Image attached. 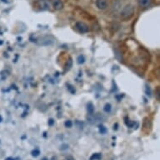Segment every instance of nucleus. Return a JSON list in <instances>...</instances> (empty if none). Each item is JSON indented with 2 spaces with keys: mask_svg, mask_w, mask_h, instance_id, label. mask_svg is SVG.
Instances as JSON below:
<instances>
[{
  "mask_svg": "<svg viewBox=\"0 0 160 160\" xmlns=\"http://www.w3.org/2000/svg\"><path fill=\"white\" fill-rule=\"evenodd\" d=\"M134 14V8L133 5L128 4L126 5L123 8V9L122 10L121 13V18H123V20H128L130 19L133 16Z\"/></svg>",
  "mask_w": 160,
  "mask_h": 160,
  "instance_id": "nucleus-1",
  "label": "nucleus"
},
{
  "mask_svg": "<svg viewBox=\"0 0 160 160\" xmlns=\"http://www.w3.org/2000/svg\"><path fill=\"white\" fill-rule=\"evenodd\" d=\"M76 29L81 33H87L89 30L88 26L85 23H83V22H77V23H76Z\"/></svg>",
  "mask_w": 160,
  "mask_h": 160,
  "instance_id": "nucleus-2",
  "label": "nucleus"
},
{
  "mask_svg": "<svg viewBox=\"0 0 160 160\" xmlns=\"http://www.w3.org/2000/svg\"><path fill=\"white\" fill-rule=\"evenodd\" d=\"M96 4L98 9L104 10L108 7V1L107 0H96Z\"/></svg>",
  "mask_w": 160,
  "mask_h": 160,
  "instance_id": "nucleus-3",
  "label": "nucleus"
},
{
  "mask_svg": "<svg viewBox=\"0 0 160 160\" xmlns=\"http://www.w3.org/2000/svg\"><path fill=\"white\" fill-rule=\"evenodd\" d=\"M54 43V39L51 37H43L41 38L40 44L43 45V46H49V45H52Z\"/></svg>",
  "mask_w": 160,
  "mask_h": 160,
  "instance_id": "nucleus-4",
  "label": "nucleus"
},
{
  "mask_svg": "<svg viewBox=\"0 0 160 160\" xmlns=\"http://www.w3.org/2000/svg\"><path fill=\"white\" fill-rule=\"evenodd\" d=\"M52 4H53V8L55 10H60L63 9V2L61 0H52Z\"/></svg>",
  "mask_w": 160,
  "mask_h": 160,
  "instance_id": "nucleus-5",
  "label": "nucleus"
},
{
  "mask_svg": "<svg viewBox=\"0 0 160 160\" xmlns=\"http://www.w3.org/2000/svg\"><path fill=\"white\" fill-rule=\"evenodd\" d=\"M38 3H39L40 8L41 9L46 10V9H50V4H49V3L47 2V0H39Z\"/></svg>",
  "mask_w": 160,
  "mask_h": 160,
  "instance_id": "nucleus-6",
  "label": "nucleus"
},
{
  "mask_svg": "<svg viewBox=\"0 0 160 160\" xmlns=\"http://www.w3.org/2000/svg\"><path fill=\"white\" fill-rule=\"evenodd\" d=\"M152 0H138L139 6L142 8H148V6H150Z\"/></svg>",
  "mask_w": 160,
  "mask_h": 160,
  "instance_id": "nucleus-7",
  "label": "nucleus"
},
{
  "mask_svg": "<svg viewBox=\"0 0 160 160\" xmlns=\"http://www.w3.org/2000/svg\"><path fill=\"white\" fill-rule=\"evenodd\" d=\"M101 153H94L91 156L90 158V160H101Z\"/></svg>",
  "mask_w": 160,
  "mask_h": 160,
  "instance_id": "nucleus-8",
  "label": "nucleus"
},
{
  "mask_svg": "<svg viewBox=\"0 0 160 160\" xmlns=\"http://www.w3.org/2000/svg\"><path fill=\"white\" fill-rule=\"evenodd\" d=\"M87 111H88V112L91 113V114L93 113V112H94V106H93L92 102H90V103L87 104Z\"/></svg>",
  "mask_w": 160,
  "mask_h": 160,
  "instance_id": "nucleus-9",
  "label": "nucleus"
},
{
  "mask_svg": "<svg viewBox=\"0 0 160 160\" xmlns=\"http://www.w3.org/2000/svg\"><path fill=\"white\" fill-rule=\"evenodd\" d=\"M99 132L101 134H106L107 132V129L103 126V125H100L99 126Z\"/></svg>",
  "mask_w": 160,
  "mask_h": 160,
  "instance_id": "nucleus-10",
  "label": "nucleus"
},
{
  "mask_svg": "<svg viewBox=\"0 0 160 160\" xmlns=\"http://www.w3.org/2000/svg\"><path fill=\"white\" fill-rule=\"evenodd\" d=\"M40 154V149H38V148H35V149H34L32 152H31V155L33 157H38V156Z\"/></svg>",
  "mask_w": 160,
  "mask_h": 160,
  "instance_id": "nucleus-11",
  "label": "nucleus"
},
{
  "mask_svg": "<svg viewBox=\"0 0 160 160\" xmlns=\"http://www.w3.org/2000/svg\"><path fill=\"white\" fill-rule=\"evenodd\" d=\"M85 60H86V59H85V57L83 56V55H79L77 58V63L78 64H83L84 62H85Z\"/></svg>",
  "mask_w": 160,
  "mask_h": 160,
  "instance_id": "nucleus-12",
  "label": "nucleus"
},
{
  "mask_svg": "<svg viewBox=\"0 0 160 160\" xmlns=\"http://www.w3.org/2000/svg\"><path fill=\"white\" fill-rule=\"evenodd\" d=\"M72 125H73V123H72V122H71L70 120H67V121L65 122V128H70L72 127Z\"/></svg>",
  "mask_w": 160,
  "mask_h": 160,
  "instance_id": "nucleus-13",
  "label": "nucleus"
},
{
  "mask_svg": "<svg viewBox=\"0 0 160 160\" xmlns=\"http://www.w3.org/2000/svg\"><path fill=\"white\" fill-rule=\"evenodd\" d=\"M111 110H112V106L110 105V104H106L105 106H104V111H105L106 112H111Z\"/></svg>",
  "mask_w": 160,
  "mask_h": 160,
  "instance_id": "nucleus-14",
  "label": "nucleus"
},
{
  "mask_svg": "<svg viewBox=\"0 0 160 160\" xmlns=\"http://www.w3.org/2000/svg\"><path fill=\"white\" fill-rule=\"evenodd\" d=\"M69 148V145L68 144H63L61 148H60V149L61 150H66V149H68Z\"/></svg>",
  "mask_w": 160,
  "mask_h": 160,
  "instance_id": "nucleus-15",
  "label": "nucleus"
},
{
  "mask_svg": "<svg viewBox=\"0 0 160 160\" xmlns=\"http://www.w3.org/2000/svg\"><path fill=\"white\" fill-rule=\"evenodd\" d=\"M54 123H55V121H54L53 119H50V121H49V125H50V126H52Z\"/></svg>",
  "mask_w": 160,
  "mask_h": 160,
  "instance_id": "nucleus-16",
  "label": "nucleus"
},
{
  "mask_svg": "<svg viewBox=\"0 0 160 160\" xmlns=\"http://www.w3.org/2000/svg\"><path fill=\"white\" fill-rule=\"evenodd\" d=\"M65 160H76V159H74L73 157H71V156H69V157H67V158L65 159Z\"/></svg>",
  "mask_w": 160,
  "mask_h": 160,
  "instance_id": "nucleus-17",
  "label": "nucleus"
},
{
  "mask_svg": "<svg viewBox=\"0 0 160 160\" xmlns=\"http://www.w3.org/2000/svg\"><path fill=\"white\" fill-rule=\"evenodd\" d=\"M157 91H158L157 92V97H158V99H159V88H158Z\"/></svg>",
  "mask_w": 160,
  "mask_h": 160,
  "instance_id": "nucleus-18",
  "label": "nucleus"
},
{
  "mask_svg": "<svg viewBox=\"0 0 160 160\" xmlns=\"http://www.w3.org/2000/svg\"><path fill=\"white\" fill-rule=\"evenodd\" d=\"M117 127H118V124L116 123V125H114V127H113V129L114 130H117Z\"/></svg>",
  "mask_w": 160,
  "mask_h": 160,
  "instance_id": "nucleus-19",
  "label": "nucleus"
},
{
  "mask_svg": "<svg viewBox=\"0 0 160 160\" xmlns=\"http://www.w3.org/2000/svg\"><path fill=\"white\" fill-rule=\"evenodd\" d=\"M5 160H15L14 159V158H11V157H9V158H7V159H6Z\"/></svg>",
  "mask_w": 160,
  "mask_h": 160,
  "instance_id": "nucleus-20",
  "label": "nucleus"
},
{
  "mask_svg": "<svg viewBox=\"0 0 160 160\" xmlns=\"http://www.w3.org/2000/svg\"><path fill=\"white\" fill-rule=\"evenodd\" d=\"M41 160H48V159H47V158H43Z\"/></svg>",
  "mask_w": 160,
  "mask_h": 160,
  "instance_id": "nucleus-21",
  "label": "nucleus"
},
{
  "mask_svg": "<svg viewBox=\"0 0 160 160\" xmlns=\"http://www.w3.org/2000/svg\"><path fill=\"white\" fill-rule=\"evenodd\" d=\"M51 160H56V158H55V157H53V158H52V159Z\"/></svg>",
  "mask_w": 160,
  "mask_h": 160,
  "instance_id": "nucleus-22",
  "label": "nucleus"
},
{
  "mask_svg": "<svg viewBox=\"0 0 160 160\" xmlns=\"http://www.w3.org/2000/svg\"><path fill=\"white\" fill-rule=\"evenodd\" d=\"M2 120H3V118H2V117H1V116H0V123H1V122H2Z\"/></svg>",
  "mask_w": 160,
  "mask_h": 160,
  "instance_id": "nucleus-23",
  "label": "nucleus"
}]
</instances>
